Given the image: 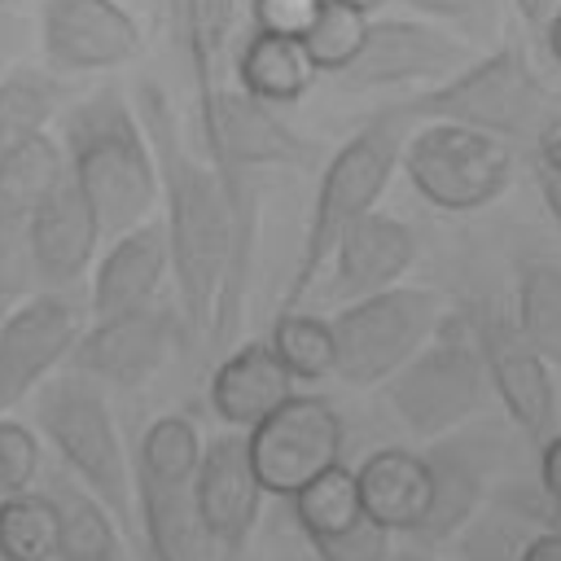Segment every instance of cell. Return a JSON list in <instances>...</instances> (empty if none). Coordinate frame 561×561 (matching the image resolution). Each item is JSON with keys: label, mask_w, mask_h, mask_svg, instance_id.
Returning a JSON list of instances; mask_svg holds the SVG:
<instances>
[{"label": "cell", "mask_w": 561, "mask_h": 561, "mask_svg": "<svg viewBox=\"0 0 561 561\" xmlns=\"http://www.w3.org/2000/svg\"><path fill=\"white\" fill-rule=\"evenodd\" d=\"M513 4L522 9V18H526L530 26H543V22H548V13H552L561 0H513Z\"/></svg>", "instance_id": "7bdbcfd3"}, {"label": "cell", "mask_w": 561, "mask_h": 561, "mask_svg": "<svg viewBox=\"0 0 561 561\" xmlns=\"http://www.w3.org/2000/svg\"><path fill=\"white\" fill-rule=\"evenodd\" d=\"M316 548V561H390V535L381 526H373L368 517L355 522L351 530H337V535H324V539H311Z\"/></svg>", "instance_id": "8d00e7d4"}, {"label": "cell", "mask_w": 561, "mask_h": 561, "mask_svg": "<svg viewBox=\"0 0 561 561\" xmlns=\"http://www.w3.org/2000/svg\"><path fill=\"white\" fill-rule=\"evenodd\" d=\"M31 294H39L26 219H0V307H18Z\"/></svg>", "instance_id": "d590c367"}, {"label": "cell", "mask_w": 561, "mask_h": 561, "mask_svg": "<svg viewBox=\"0 0 561 561\" xmlns=\"http://www.w3.org/2000/svg\"><path fill=\"white\" fill-rule=\"evenodd\" d=\"M320 0H250V31L302 35L316 18Z\"/></svg>", "instance_id": "74e56055"}, {"label": "cell", "mask_w": 561, "mask_h": 561, "mask_svg": "<svg viewBox=\"0 0 561 561\" xmlns=\"http://www.w3.org/2000/svg\"><path fill=\"white\" fill-rule=\"evenodd\" d=\"M421 245H416V232L386 215V210H368L359 215L333 245L329 263L333 267V280H329V294L337 302H355V298H368V294H381L390 285H399L412 263H416Z\"/></svg>", "instance_id": "d6986e66"}, {"label": "cell", "mask_w": 561, "mask_h": 561, "mask_svg": "<svg viewBox=\"0 0 561 561\" xmlns=\"http://www.w3.org/2000/svg\"><path fill=\"white\" fill-rule=\"evenodd\" d=\"M197 123L206 158L219 171H254V167H302L311 162V140L280 118L276 105L241 92L232 79L197 92Z\"/></svg>", "instance_id": "8fae6325"}, {"label": "cell", "mask_w": 561, "mask_h": 561, "mask_svg": "<svg viewBox=\"0 0 561 561\" xmlns=\"http://www.w3.org/2000/svg\"><path fill=\"white\" fill-rule=\"evenodd\" d=\"M337 4H351V9H359V13H373V9H381L386 0H337Z\"/></svg>", "instance_id": "bcb514c9"}, {"label": "cell", "mask_w": 561, "mask_h": 561, "mask_svg": "<svg viewBox=\"0 0 561 561\" xmlns=\"http://www.w3.org/2000/svg\"><path fill=\"white\" fill-rule=\"evenodd\" d=\"M88 329V307L70 294L39 289L26 302L9 307L0 320V416L18 408L35 386H44L75 351Z\"/></svg>", "instance_id": "4fadbf2b"}, {"label": "cell", "mask_w": 561, "mask_h": 561, "mask_svg": "<svg viewBox=\"0 0 561 561\" xmlns=\"http://www.w3.org/2000/svg\"><path fill=\"white\" fill-rule=\"evenodd\" d=\"M539 31H543V39H548V53H552V61L561 66V4L548 13V22H543Z\"/></svg>", "instance_id": "ee69618b"}, {"label": "cell", "mask_w": 561, "mask_h": 561, "mask_svg": "<svg viewBox=\"0 0 561 561\" xmlns=\"http://www.w3.org/2000/svg\"><path fill=\"white\" fill-rule=\"evenodd\" d=\"M66 184V158L53 131L22 140L0 162V219H26Z\"/></svg>", "instance_id": "484cf974"}, {"label": "cell", "mask_w": 561, "mask_h": 561, "mask_svg": "<svg viewBox=\"0 0 561 561\" xmlns=\"http://www.w3.org/2000/svg\"><path fill=\"white\" fill-rule=\"evenodd\" d=\"M364 31H368V13L351 9V4H337V0H320L311 26L298 35L316 75H337L364 44Z\"/></svg>", "instance_id": "d6a6232c"}, {"label": "cell", "mask_w": 561, "mask_h": 561, "mask_svg": "<svg viewBox=\"0 0 561 561\" xmlns=\"http://www.w3.org/2000/svg\"><path fill=\"white\" fill-rule=\"evenodd\" d=\"M57 508L48 491H22L0 500V561H53Z\"/></svg>", "instance_id": "4dcf8cb0"}, {"label": "cell", "mask_w": 561, "mask_h": 561, "mask_svg": "<svg viewBox=\"0 0 561 561\" xmlns=\"http://www.w3.org/2000/svg\"><path fill=\"white\" fill-rule=\"evenodd\" d=\"M193 500H197V517H202L210 548H219L232 561L245 548L259 522V508H263V486L254 478L245 434H219L202 443V460L193 473Z\"/></svg>", "instance_id": "e0dca14e"}, {"label": "cell", "mask_w": 561, "mask_h": 561, "mask_svg": "<svg viewBox=\"0 0 561 561\" xmlns=\"http://www.w3.org/2000/svg\"><path fill=\"white\" fill-rule=\"evenodd\" d=\"M342 416L324 394H289L272 416L245 430V451L263 495H298L311 478L342 465Z\"/></svg>", "instance_id": "30bf717a"}, {"label": "cell", "mask_w": 561, "mask_h": 561, "mask_svg": "<svg viewBox=\"0 0 561 561\" xmlns=\"http://www.w3.org/2000/svg\"><path fill=\"white\" fill-rule=\"evenodd\" d=\"M443 294L430 285H390L381 294L342 302L329 320L333 377L346 386H381L399 364H408L434 329L447 320Z\"/></svg>", "instance_id": "52a82bcc"}, {"label": "cell", "mask_w": 561, "mask_h": 561, "mask_svg": "<svg viewBox=\"0 0 561 561\" xmlns=\"http://www.w3.org/2000/svg\"><path fill=\"white\" fill-rule=\"evenodd\" d=\"M26 48H31V18L22 13L18 0H0V79L13 66H22Z\"/></svg>", "instance_id": "f35d334b"}, {"label": "cell", "mask_w": 561, "mask_h": 561, "mask_svg": "<svg viewBox=\"0 0 561 561\" xmlns=\"http://www.w3.org/2000/svg\"><path fill=\"white\" fill-rule=\"evenodd\" d=\"M539 188H543V202H548L552 219L561 224V175H543V171H539Z\"/></svg>", "instance_id": "f6af8a7d"}, {"label": "cell", "mask_w": 561, "mask_h": 561, "mask_svg": "<svg viewBox=\"0 0 561 561\" xmlns=\"http://www.w3.org/2000/svg\"><path fill=\"white\" fill-rule=\"evenodd\" d=\"M289 394L294 377L267 342H241L210 373V408L228 430H254Z\"/></svg>", "instance_id": "7402d4cb"}, {"label": "cell", "mask_w": 561, "mask_h": 561, "mask_svg": "<svg viewBox=\"0 0 561 561\" xmlns=\"http://www.w3.org/2000/svg\"><path fill=\"white\" fill-rule=\"evenodd\" d=\"M517 329L548 368H561V263L530 259L517 272Z\"/></svg>", "instance_id": "83f0119b"}, {"label": "cell", "mask_w": 561, "mask_h": 561, "mask_svg": "<svg viewBox=\"0 0 561 561\" xmlns=\"http://www.w3.org/2000/svg\"><path fill=\"white\" fill-rule=\"evenodd\" d=\"M539 482L561 504V434H548L539 447Z\"/></svg>", "instance_id": "60d3db41"}, {"label": "cell", "mask_w": 561, "mask_h": 561, "mask_svg": "<svg viewBox=\"0 0 561 561\" xmlns=\"http://www.w3.org/2000/svg\"><path fill=\"white\" fill-rule=\"evenodd\" d=\"M276 359L289 368L294 381H320L333 373V337H329V320L311 316V311H280L272 342Z\"/></svg>", "instance_id": "1f68e13d"}, {"label": "cell", "mask_w": 561, "mask_h": 561, "mask_svg": "<svg viewBox=\"0 0 561 561\" xmlns=\"http://www.w3.org/2000/svg\"><path fill=\"white\" fill-rule=\"evenodd\" d=\"M381 394L412 438H443L482 412L491 381L478 342L443 320L434 337L381 381Z\"/></svg>", "instance_id": "ba28073f"}, {"label": "cell", "mask_w": 561, "mask_h": 561, "mask_svg": "<svg viewBox=\"0 0 561 561\" xmlns=\"http://www.w3.org/2000/svg\"><path fill=\"white\" fill-rule=\"evenodd\" d=\"M355 473V486H359V504H364V517L373 526H381L386 535L394 530H408L416 535L430 517V504H434V478H430V460L408 451V447H381V451H368L359 460Z\"/></svg>", "instance_id": "44dd1931"}, {"label": "cell", "mask_w": 561, "mask_h": 561, "mask_svg": "<svg viewBox=\"0 0 561 561\" xmlns=\"http://www.w3.org/2000/svg\"><path fill=\"white\" fill-rule=\"evenodd\" d=\"M26 241H31V263H35L39 289L66 294L75 280L88 276L105 237L96 228V215L79 197V188L66 180L44 206H35L26 215Z\"/></svg>", "instance_id": "ffe728a7"}, {"label": "cell", "mask_w": 561, "mask_h": 561, "mask_svg": "<svg viewBox=\"0 0 561 561\" xmlns=\"http://www.w3.org/2000/svg\"><path fill=\"white\" fill-rule=\"evenodd\" d=\"M473 342L482 351L486 381L500 394L508 421L526 438H535V443H543L548 434H557V386H552V368L522 337V329L513 320L482 316Z\"/></svg>", "instance_id": "2e32d148"}, {"label": "cell", "mask_w": 561, "mask_h": 561, "mask_svg": "<svg viewBox=\"0 0 561 561\" xmlns=\"http://www.w3.org/2000/svg\"><path fill=\"white\" fill-rule=\"evenodd\" d=\"M48 500L57 508V552L53 561H136L127 530L66 473L48 482Z\"/></svg>", "instance_id": "cb8c5ba5"}, {"label": "cell", "mask_w": 561, "mask_h": 561, "mask_svg": "<svg viewBox=\"0 0 561 561\" xmlns=\"http://www.w3.org/2000/svg\"><path fill=\"white\" fill-rule=\"evenodd\" d=\"M175 18L197 92L228 83L241 44V0H175Z\"/></svg>", "instance_id": "d4e9b609"}, {"label": "cell", "mask_w": 561, "mask_h": 561, "mask_svg": "<svg viewBox=\"0 0 561 561\" xmlns=\"http://www.w3.org/2000/svg\"><path fill=\"white\" fill-rule=\"evenodd\" d=\"M35 430L57 451L61 473L79 482L131 535L136 530L131 456L105 390L83 373H70V368L53 373L44 386H35Z\"/></svg>", "instance_id": "3957f363"}, {"label": "cell", "mask_w": 561, "mask_h": 561, "mask_svg": "<svg viewBox=\"0 0 561 561\" xmlns=\"http://www.w3.org/2000/svg\"><path fill=\"white\" fill-rule=\"evenodd\" d=\"M408 123H460L473 131H486L495 140H522L539 136L543 123L557 114L552 92L535 75L522 48H491L478 53L469 66H460L451 79L416 92L412 101L394 105Z\"/></svg>", "instance_id": "5b68a950"}, {"label": "cell", "mask_w": 561, "mask_h": 561, "mask_svg": "<svg viewBox=\"0 0 561 561\" xmlns=\"http://www.w3.org/2000/svg\"><path fill=\"white\" fill-rule=\"evenodd\" d=\"M39 48L48 75H96L140 57L145 31L118 0H44Z\"/></svg>", "instance_id": "9a60e30c"}, {"label": "cell", "mask_w": 561, "mask_h": 561, "mask_svg": "<svg viewBox=\"0 0 561 561\" xmlns=\"http://www.w3.org/2000/svg\"><path fill=\"white\" fill-rule=\"evenodd\" d=\"M180 337H184L180 311L167 302H153L145 311H127L114 320H88L66 364L70 373H83L101 390L105 386L136 390L149 377H158V368L171 359Z\"/></svg>", "instance_id": "5bb4252c"}, {"label": "cell", "mask_w": 561, "mask_h": 561, "mask_svg": "<svg viewBox=\"0 0 561 561\" xmlns=\"http://www.w3.org/2000/svg\"><path fill=\"white\" fill-rule=\"evenodd\" d=\"M478 53L447 35L434 22L412 18H368L359 53L333 75L342 92H377L399 83H443L460 66H469Z\"/></svg>", "instance_id": "7c38bea8"}, {"label": "cell", "mask_w": 561, "mask_h": 561, "mask_svg": "<svg viewBox=\"0 0 561 561\" xmlns=\"http://www.w3.org/2000/svg\"><path fill=\"white\" fill-rule=\"evenodd\" d=\"M197 460L202 434L184 412H162L145 425L131 456V491L149 561H215L193 500Z\"/></svg>", "instance_id": "277c9868"}, {"label": "cell", "mask_w": 561, "mask_h": 561, "mask_svg": "<svg viewBox=\"0 0 561 561\" xmlns=\"http://www.w3.org/2000/svg\"><path fill=\"white\" fill-rule=\"evenodd\" d=\"M535 153H539L543 175H561V114H552L543 123V131L535 136Z\"/></svg>", "instance_id": "ab89813d"}, {"label": "cell", "mask_w": 561, "mask_h": 561, "mask_svg": "<svg viewBox=\"0 0 561 561\" xmlns=\"http://www.w3.org/2000/svg\"><path fill=\"white\" fill-rule=\"evenodd\" d=\"M399 167L412 188L438 210H478L513 180V149L460 123H421L403 131Z\"/></svg>", "instance_id": "9c48e42d"}, {"label": "cell", "mask_w": 561, "mask_h": 561, "mask_svg": "<svg viewBox=\"0 0 561 561\" xmlns=\"http://www.w3.org/2000/svg\"><path fill=\"white\" fill-rule=\"evenodd\" d=\"M412 13L438 22L447 35L469 44L473 53L500 39L504 26V0H403Z\"/></svg>", "instance_id": "836d02e7"}, {"label": "cell", "mask_w": 561, "mask_h": 561, "mask_svg": "<svg viewBox=\"0 0 561 561\" xmlns=\"http://www.w3.org/2000/svg\"><path fill=\"white\" fill-rule=\"evenodd\" d=\"M39 469H44L39 434L31 425L13 421V416H0V500L31 491Z\"/></svg>", "instance_id": "e575fe53"}, {"label": "cell", "mask_w": 561, "mask_h": 561, "mask_svg": "<svg viewBox=\"0 0 561 561\" xmlns=\"http://www.w3.org/2000/svg\"><path fill=\"white\" fill-rule=\"evenodd\" d=\"M66 180L96 215L101 237H118L158 210V167L136 105L118 88H96L61 118Z\"/></svg>", "instance_id": "7a4b0ae2"}, {"label": "cell", "mask_w": 561, "mask_h": 561, "mask_svg": "<svg viewBox=\"0 0 561 561\" xmlns=\"http://www.w3.org/2000/svg\"><path fill=\"white\" fill-rule=\"evenodd\" d=\"M408 118L399 110H381L373 114L324 167L320 188H316V206L307 219V237H302V254H298V272L294 285L285 294V311H294L320 280L337 237L368 210H377V197L386 193L394 167H399V145H403Z\"/></svg>", "instance_id": "8992f818"}, {"label": "cell", "mask_w": 561, "mask_h": 561, "mask_svg": "<svg viewBox=\"0 0 561 561\" xmlns=\"http://www.w3.org/2000/svg\"><path fill=\"white\" fill-rule=\"evenodd\" d=\"M219 561H228V557H219Z\"/></svg>", "instance_id": "c3c4849f"}, {"label": "cell", "mask_w": 561, "mask_h": 561, "mask_svg": "<svg viewBox=\"0 0 561 561\" xmlns=\"http://www.w3.org/2000/svg\"><path fill=\"white\" fill-rule=\"evenodd\" d=\"M232 83L267 105H294L311 83H316V66L302 48L298 35H272V31H250L237 44L232 57Z\"/></svg>", "instance_id": "603a6c76"}, {"label": "cell", "mask_w": 561, "mask_h": 561, "mask_svg": "<svg viewBox=\"0 0 561 561\" xmlns=\"http://www.w3.org/2000/svg\"><path fill=\"white\" fill-rule=\"evenodd\" d=\"M167 276H171V254H167L162 219H145V224L110 237V250L92 267L88 320H114V316L145 311V307L162 302Z\"/></svg>", "instance_id": "ac0fdd59"}, {"label": "cell", "mask_w": 561, "mask_h": 561, "mask_svg": "<svg viewBox=\"0 0 561 561\" xmlns=\"http://www.w3.org/2000/svg\"><path fill=\"white\" fill-rule=\"evenodd\" d=\"M61 105V79L35 66H13L0 79V162L31 136L48 131V118Z\"/></svg>", "instance_id": "4316f807"}, {"label": "cell", "mask_w": 561, "mask_h": 561, "mask_svg": "<svg viewBox=\"0 0 561 561\" xmlns=\"http://www.w3.org/2000/svg\"><path fill=\"white\" fill-rule=\"evenodd\" d=\"M390 561H434V557H416V552H403V557H390Z\"/></svg>", "instance_id": "7dc6e473"}, {"label": "cell", "mask_w": 561, "mask_h": 561, "mask_svg": "<svg viewBox=\"0 0 561 561\" xmlns=\"http://www.w3.org/2000/svg\"><path fill=\"white\" fill-rule=\"evenodd\" d=\"M136 114L158 167V219L167 232L184 337L219 346L232 337L250 285L254 188L245 171H219L206 153L188 149L162 88L145 83Z\"/></svg>", "instance_id": "6da1fadb"}, {"label": "cell", "mask_w": 561, "mask_h": 561, "mask_svg": "<svg viewBox=\"0 0 561 561\" xmlns=\"http://www.w3.org/2000/svg\"><path fill=\"white\" fill-rule=\"evenodd\" d=\"M425 460H430V478H434V504H430V517L416 535L443 539L469 522V513L482 495V473L469 460V451H434Z\"/></svg>", "instance_id": "f1b7e54d"}, {"label": "cell", "mask_w": 561, "mask_h": 561, "mask_svg": "<svg viewBox=\"0 0 561 561\" xmlns=\"http://www.w3.org/2000/svg\"><path fill=\"white\" fill-rule=\"evenodd\" d=\"M294 500V517L307 530V539H324L337 530H351L355 522H364V504H359V486L355 473L346 465L324 469L320 478H311Z\"/></svg>", "instance_id": "f546056e"}, {"label": "cell", "mask_w": 561, "mask_h": 561, "mask_svg": "<svg viewBox=\"0 0 561 561\" xmlns=\"http://www.w3.org/2000/svg\"><path fill=\"white\" fill-rule=\"evenodd\" d=\"M517 561H561V530H543V535H535V539L522 548Z\"/></svg>", "instance_id": "b9f144b4"}]
</instances>
